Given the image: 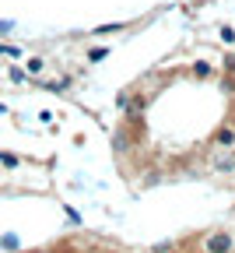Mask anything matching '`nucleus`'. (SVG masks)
<instances>
[{"label": "nucleus", "instance_id": "obj_2", "mask_svg": "<svg viewBox=\"0 0 235 253\" xmlns=\"http://www.w3.org/2000/svg\"><path fill=\"white\" fill-rule=\"evenodd\" d=\"M232 141H235V134L228 130V126H225V130H218V144H225V148H228Z\"/></svg>", "mask_w": 235, "mask_h": 253}, {"label": "nucleus", "instance_id": "obj_4", "mask_svg": "<svg viewBox=\"0 0 235 253\" xmlns=\"http://www.w3.org/2000/svg\"><path fill=\"white\" fill-rule=\"evenodd\" d=\"M193 71H196V78H207V74H211V67H207V63H196Z\"/></svg>", "mask_w": 235, "mask_h": 253}, {"label": "nucleus", "instance_id": "obj_5", "mask_svg": "<svg viewBox=\"0 0 235 253\" xmlns=\"http://www.w3.org/2000/svg\"><path fill=\"white\" fill-rule=\"evenodd\" d=\"M102 56H106V49H91V53H88V60H91V63H98Z\"/></svg>", "mask_w": 235, "mask_h": 253}, {"label": "nucleus", "instance_id": "obj_1", "mask_svg": "<svg viewBox=\"0 0 235 253\" xmlns=\"http://www.w3.org/2000/svg\"><path fill=\"white\" fill-rule=\"evenodd\" d=\"M228 250H232V236L228 232H214L207 239V253H228Z\"/></svg>", "mask_w": 235, "mask_h": 253}, {"label": "nucleus", "instance_id": "obj_3", "mask_svg": "<svg viewBox=\"0 0 235 253\" xmlns=\"http://www.w3.org/2000/svg\"><path fill=\"white\" fill-rule=\"evenodd\" d=\"M98 36H113V32H119V25H102V28H95Z\"/></svg>", "mask_w": 235, "mask_h": 253}]
</instances>
